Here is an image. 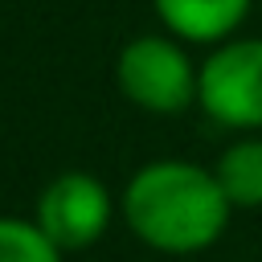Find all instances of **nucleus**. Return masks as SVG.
I'll list each match as a JSON object with an SVG mask.
<instances>
[{
    "label": "nucleus",
    "instance_id": "4",
    "mask_svg": "<svg viewBox=\"0 0 262 262\" xmlns=\"http://www.w3.org/2000/svg\"><path fill=\"white\" fill-rule=\"evenodd\" d=\"M37 225L57 250H86L111 225V192L90 172H61L37 201Z\"/></svg>",
    "mask_w": 262,
    "mask_h": 262
},
{
    "label": "nucleus",
    "instance_id": "2",
    "mask_svg": "<svg viewBox=\"0 0 262 262\" xmlns=\"http://www.w3.org/2000/svg\"><path fill=\"white\" fill-rule=\"evenodd\" d=\"M196 70L176 37H131L119 49L115 82L127 102L147 115H180L196 102Z\"/></svg>",
    "mask_w": 262,
    "mask_h": 262
},
{
    "label": "nucleus",
    "instance_id": "6",
    "mask_svg": "<svg viewBox=\"0 0 262 262\" xmlns=\"http://www.w3.org/2000/svg\"><path fill=\"white\" fill-rule=\"evenodd\" d=\"M213 176L229 201V209H262V139L246 135L221 151Z\"/></svg>",
    "mask_w": 262,
    "mask_h": 262
},
{
    "label": "nucleus",
    "instance_id": "3",
    "mask_svg": "<svg viewBox=\"0 0 262 262\" xmlns=\"http://www.w3.org/2000/svg\"><path fill=\"white\" fill-rule=\"evenodd\" d=\"M196 106L233 131L262 127V37H229L201 61Z\"/></svg>",
    "mask_w": 262,
    "mask_h": 262
},
{
    "label": "nucleus",
    "instance_id": "5",
    "mask_svg": "<svg viewBox=\"0 0 262 262\" xmlns=\"http://www.w3.org/2000/svg\"><path fill=\"white\" fill-rule=\"evenodd\" d=\"M156 16L176 41L192 45H221L237 33V25L250 16L254 0H151Z\"/></svg>",
    "mask_w": 262,
    "mask_h": 262
},
{
    "label": "nucleus",
    "instance_id": "1",
    "mask_svg": "<svg viewBox=\"0 0 262 262\" xmlns=\"http://www.w3.org/2000/svg\"><path fill=\"white\" fill-rule=\"evenodd\" d=\"M229 201L217 176L188 160L143 164L123 188V217L139 242L164 254H196L225 233Z\"/></svg>",
    "mask_w": 262,
    "mask_h": 262
},
{
    "label": "nucleus",
    "instance_id": "7",
    "mask_svg": "<svg viewBox=\"0 0 262 262\" xmlns=\"http://www.w3.org/2000/svg\"><path fill=\"white\" fill-rule=\"evenodd\" d=\"M0 262H61V250L41 233L37 221L0 217Z\"/></svg>",
    "mask_w": 262,
    "mask_h": 262
}]
</instances>
